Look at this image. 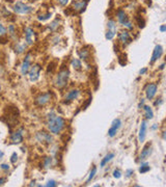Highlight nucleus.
Listing matches in <instances>:
<instances>
[{
    "mask_svg": "<svg viewBox=\"0 0 166 187\" xmlns=\"http://www.w3.org/2000/svg\"><path fill=\"white\" fill-rule=\"evenodd\" d=\"M164 66H165V64H162L161 66H160V70H162V69L164 68Z\"/></svg>",
    "mask_w": 166,
    "mask_h": 187,
    "instance_id": "obj_44",
    "label": "nucleus"
},
{
    "mask_svg": "<svg viewBox=\"0 0 166 187\" xmlns=\"http://www.w3.org/2000/svg\"><path fill=\"white\" fill-rule=\"evenodd\" d=\"M0 91H1V86H0Z\"/></svg>",
    "mask_w": 166,
    "mask_h": 187,
    "instance_id": "obj_46",
    "label": "nucleus"
},
{
    "mask_svg": "<svg viewBox=\"0 0 166 187\" xmlns=\"http://www.w3.org/2000/svg\"><path fill=\"white\" fill-rule=\"evenodd\" d=\"M153 129H154V130H155V129H157V125H156V124H155L154 126H153Z\"/></svg>",
    "mask_w": 166,
    "mask_h": 187,
    "instance_id": "obj_45",
    "label": "nucleus"
},
{
    "mask_svg": "<svg viewBox=\"0 0 166 187\" xmlns=\"http://www.w3.org/2000/svg\"><path fill=\"white\" fill-rule=\"evenodd\" d=\"M78 54H79V56H80V58H81V59H84V60H86L87 58H88V56H89L88 51L85 50V49H82L81 51H79V52H78Z\"/></svg>",
    "mask_w": 166,
    "mask_h": 187,
    "instance_id": "obj_23",
    "label": "nucleus"
},
{
    "mask_svg": "<svg viewBox=\"0 0 166 187\" xmlns=\"http://www.w3.org/2000/svg\"><path fill=\"white\" fill-rule=\"evenodd\" d=\"M22 131L23 129H20V130L16 131L11 134V142L14 144H20V142H23V135H22Z\"/></svg>",
    "mask_w": 166,
    "mask_h": 187,
    "instance_id": "obj_16",
    "label": "nucleus"
},
{
    "mask_svg": "<svg viewBox=\"0 0 166 187\" xmlns=\"http://www.w3.org/2000/svg\"><path fill=\"white\" fill-rule=\"evenodd\" d=\"M113 158H114V154H113V153L107 154V155L105 156V157L102 159V161H101V163H100V166H101V167H104L105 165L107 164V163H108L109 161H111V160L113 159Z\"/></svg>",
    "mask_w": 166,
    "mask_h": 187,
    "instance_id": "obj_20",
    "label": "nucleus"
},
{
    "mask_svg": "<svg viewBox=\"0 0 166 187\" xmlns=\"http://www.w3.org/2000/svg\"><path fill=\"white\" fill-rule=\"evenodd\" d=\"M51 17V14L50 13H48V14H46V15H43V16H40L39 17V20L40 21H45L47 20V19H49Z\"/></svg>",
    "mask_w": 166,
    "mask_h": 187,
    "instance_id": "obj_29",
    "label": "nucleus"
},
{
    "mask_svg": "<svg viewBox=\"0 0 166 187\" xmlns=\"http://www.w3.org/2000/svg\"><path fill=\"white\" fill-rule=\"evenodd\" d=\"M42 68L39 66V64H34L31 69L29 70V79L30 81H37L40 78V73H41Z\"/></svg>",
    "mask_w": 166,
    "mask_h": 187,
    "instance_id": "obj_5",
    "label": "nucleus"
},
{
    "mask_svg": "<svg viewBox=\"0 0 166 187\" xmlns=\"http://www.w3.org/2000/svg\"><path fill=\"white\" fill-rule=\"evenodd\" d=\"M143 109H144V116H146V120H152L154 118V112H153L152 108L150 106H143Z\"/></svg>",
    "mask_w": 166,
    "mask_h": 187,
    "instance_id": "obj_21",
    "label": "nucleus"
},
{
    "mask_svg": "<svg viewBox=\"0 0 166 187\" xmlns=\"http://www.w3.org/2000/svg\"><path fill=\"white\" fill-rule=\"evenodd\" d=\"M160 31L165 32L166 31V25H161V26H160Z\"/></svg>",
    "mask_w": 166,
    "mask_h": 187,
    "instance_id": "obj_39",
    "label": "nucleus"
},
{
    "mask_svg": "<svg viewBox=\"0 0 166 187\" xmlns=\"http://www.w3.org/2000/svg\"><path fill=\"white\" fill-rule=\"evenodd\" d=\"M107 32H106V35L105 38L107 40H112L114 37H115V33H116V23L114 22L113 20H109L107 22Z\"/></svg>",
    "mask_w": 166,
    "mask_h": 187,
    "instance_id": "obj_4",
    "label": "nucleus"
},
{
    "mask_svg": "<svg viewBox=\"0 0 166 187\" xmlns=\"http://www.w3.org/2000/svg\"><path fill=\"white\" fill-rule=\"evenodd\" d=\"M79 95H80L79 89H72V91H70L66 95V97H64V100H66V101H64V102H66V103L72 102L73 100L77 99L78 97H79Z\"/></svg>",
    "mask_w": 166,
    "mask_h": 187,
    "instance_id": "obj_12",
    "label": "nucleus"
},
{
    "mask_svg": "<svg viewBox=\"0 0 166 187\" xmlns=\"http://www.w3.org/2000/svg\"><path fill=\"white\" fill-rule=\"evenodd\" d=\"M163 138L166 140V131H164V132H163Z\"/></svg>",
    "mask_w": 166,
    "mask_h": 187,
    "instance_id": "obj_43",
    "label": "nucleus"
},
{
    "mask_svg": "<svg viewBox=\"0 0 166 187\" xmlns=\"http://www.w3.org/2000/svg\"><path fill=\"white\" fill-rule=\"evenodd\" d=\"M3 155H4V154H3V152H2V151H0V159H2Z\"/></svg>",
    "mask_w": 166,
    "mask_h": 187,
    "instance_id": "obj_42",
    "label": "nucleus"
},
{
    "mask_svg": "<svg viewBox=\"0 0 166 187\" xmlns=\"http://www.w3.org/2000/svg\"><path fill=\"white\" fill-rule=\"evenodd\" d=\"M118 40H119V42H121V43H123V44L129 43V42L131 41V37H130L129 31H127V30H125V31H121V33L118 34Z\"/></svg>",
    "mask_w": 166,
    "mask_h": 187,
    "instance_id": "obj_19",
    "label": "nucleus"
},
{
    "mask_svg": "<svg viewBox=\"0 0 166 187\" xmlns=\"http://www.w3.org/2000/svg\"><path fill=\"white\" fill-rule=\"evenodd\" d=\"M51 100V93H42L35 99V103L40 106H43V105L47 104L49 101Z\"/></svg>",
    "mask_w": 166,
    "mask_h": 187,
    "instance_id": "obj_8",
    "label": "nucleus"
},
{
    "mask_svg": "<svg viewBox=\"0 0 166 187\" xmlns=\"http://www.w3.org/2000/svg\"><path fill=\"white\" fill-rule=\"evenodd\" d=\"M143 104H144V99H141V102L139 103V105H138V107L139 108H141V107H143Z\"/></svg>",
    "mask_w": 166,
    "mask_h": 187,
    "instance_id": "obj_40",
    "label": "nucleus"
},
{
    "mask_svg": "<svg viewBox=\"0 0 166 187\" xmlns=\"http://www.w3.org/2000/svg\"><path fill=\"white\" fill-rule=\"evenodd\" d=\"M0 167H1L3 171H8V169H9V166L7 164H1V165H0Z\"/></svg>",
    "mask_w": 166,
    "mask_h": 187,
    "instance_id": "obj_37",
    "label": "nucleus"
},
{
    "mask_svg": "<svg viewBox=\"0 0 166 187\" xmlns=\"http://www.w3.org/2000/svg\"><path fill=\"white\" fill-rule=\"evenodd\" d=\"M146 128H148V125H146V121H142L141 122V125H140V130H139V142L142 144L144 142V139H146Z\"/></svg>",
    "mask_w": 166,
    "mask_h": 187,
    "instance_id": "obj_15",
    "label": "nucleus"
},
{
    "mask_svg": "<svg viewBox=\"0 0 166 187\" xmlns=\"http://www.w3.org/2000/svg\"><path fill=\"white\" fill-rule=\"evenodd\" d=\"M5 33H6V28L0 23V37H3Z\"/></svg>",
    "mask_w": 166,
    "mask_h": 187,
    "instance_id": "obj_28",
    "label": "nucleus"
},
{
    "mask_svg": "<svg viewBox=\"0 0 166 187\" xmlns=\"http://www.w3.org/2000/svg\"><path fill=\"white\" fill-rule=\"evenodd\" d=\"M113 177L116 179H119L121 177V171H118V169H115V171H113Z\"/></svg>",
    "mask_w": 166,
    "mask_h": 187,
    "instance_id": "obj_30",
    "label": "nucleus"
},
{
    "mask_svg": "<svg viewBox=\"0 0 166 187\" xmlns=\"http://www.w3.org/2000/svg\"><path fill=\"white\" fill-rule=\"evenodd\" d=\"M69 77H70V72L68 69H62L60 70L57 75L56 79H55V86L57 89H64L66 84H68Z\"/></svg>",
    "mask_w": 166,
    "mask_h": 187,
    "instance_id": "obj_2",
    "label": "nucleus"
},
{
    "mask_svg": "<svg viewBox=\"0 0 166 187\" xmlns=\"http://www.w3.org/2000/svg\"><path fill=\"white\" fill-rule=\"evenodd\" d=\"M14 11H16L17 14L26 15V14H29L30 11H32V7L25 4V3L21 2V1H19V2H17L16 4L14 5Z\"/></svg>",
    "mask_w": 166,
    "mask_h": 187,
    "instance_id": "obj_3",
    "label": "nucleus"
},
{
    "mask_svg": "<svg viewBox=\"0 0 166 187\" xmlns=\"http://www.w3.org/2000/svg\"><path fill=\"white\" fill-rule=\"evenodd\" d=\"M8 30H9V32H11V35H14L15 34V27H14V25H11L8 27Z\"/></svg>",
    "mask_w": 166,
    "mask_h": 187,
    "instance_id": "obj_35",
    "label": "nucleus"
},
{
    "mask_svg": "<svg viewBox=\"0 0 166 187\" xmlns=\"http://www.w3.org/2000/svg\"><path fill=\"white\" fill-rule=\"evenodd\" d=\"M51 161H52V158L51 157H47L45 160V167H49V165L51 164Z\"/></svg>",
    "mask_w": 166,
    "mask_h": 187,
    "instance_id": "obj_32",
    "label": "nucleus"
},
{
    "mask_svg": "<svg viewBox=\"0 0 166 187\" xmlns=\"http://www.w3.org/2000/svg\"><path fill=\"white\" fill-rule=\"evenodd\" d=\"M58 2L60 3L61 5H64H64H66V3L69 2V0H58Z\"/></svg>",
    "mask_w": 166,
    "mask_h": 187,
    "instance_id": "obj_38",
    "label": "nucleus"
},
{
    "mask_svg": "<svg viewBox=\"0 0 166 187\" xmlns=\"http://www.w3.org/2000/svg\"><path fill=\"white\" fill-rule=\"evenodd\" d=\"M17 159H18V155H17V153H13V155H11V163H16Z\"/></svg>",
    "mask_w": 166,
    "mask_h": 187,
    "instance_id": "obj_31",
    "label": "nucleus"
},
{
    "mask_svg": "<svg viewBox=\"0 0 166 187\" xmlns=\"http://www.w3.org/2000/svg\"><path fill=\"white\" fill-rule=\"evenodd\" d=\"M96 174H97V167H93V169H91L90 174H89L88 179H87V180H86V184H88V183L90 182V181L93 180V178H95V176H96Z\"/></svg>",
    "mask_w": 166,
    "mask_h": 187,
    "instance_id": "obj_24",
    "label": "nucleus"
},
{
    "mask_svg": "<svg viewBox=\"0 0 166 187\" xmlns=\"http://www.w3.org/2000/svg\"><path fill=\"white\" fill-rule=\"evenodd\" d=\"M25 48H26V45H20V44H18V45L16 46V52L22 53L23 51L25 50Z\"/></svg>",
    "mask_w": 166,
    "mask_h": 187,
    "instance_id": "obj_27",
    "label": "nucleus"
},
{
    "mask_svg": "<svg viewBox=\"0 0 166 187\" xmlns=\"http://www.w3.org/2000/svg\"><path fill=\"white\" fill-rule=\"evenodd\" d=\"M72 67H73L75 70H80V69L82 68V64L81 62H80L79 59H77V58H74V59H72Z\"/></svg>",
    "mask_w": 166,
    "mask_h": 187,
    "instance_id": "obj_22",
    "label": "nucleus"
},
{
    "mask_svg": "<svg viewBox=\"0 0 166 187\" xmlns=\"http://www.w3.org/2000/svg\"><path fill=\"white\" fill-rule=\"evenodd\" d=\"M29 69H30V55L28 54L25 57L24 62H22V64H21V73H22V75H26L29 72Z\"/></svg>",
    "mask_w": 166,
    "mask_h": 187,
    "instance_id": "obj_13",
    "label": "nucleus"
},
{
    "mask_svg": "<svg viewBox=\"0 0 166 187\" xmlns=\"http://www.w3.org/2000/svg\"><path fill=\"white\" fill-rule=\"evenodd\" d=\"M157 84L156 83H150V84L148 85L146 89V99L148 100H152L154 97H155L156 93H157Z\"/></svg>",
    "mask_w": 166,
    "mask_h": 187,
    "instance_id": "obj_7",
    "label": "nucleus"
},
{
    "mask_svg": "<svg viewBox=\"0 0 166 187\" xmlns=\"http://www.w3.org/2000/svg\"><path fill=\"white\" fill-rule=\"evenodd\" d=\"M150 154H152V146H150V144H148L146 146H144L143 150H142L140 156H139V159H140L141 161H143V160L148 159V158L150 157Z\"/></svg>",
    "mask_w": 166,
    "mask_h": 187,
    "instance_id": "obj_14",
    "label": "nucleus"
},
{
    "mask_svg": "<svg viewBox=\"0 0 166 187\" xmlns=\"http://www.w3.org/2000/svg\"><path fill=\"white\" fill-rule=\"evenodd\" d=\"M133 173H134V171H133V169H128L127 173H126V177H127V178H129V177L132 176Z\"/></svg>",
    "mask_w": 166,
    "mask_h": 187,
    "instance_id": "obj_34",
    "label": "nucleus"
},
{
    "mask_svg": "<svg viewBox=\"0 0 166 187\" xmlns=\"http://www.w3.org/2000/svg\"><path fill=\"white\" fill-rule=\"evenodd\" d=\"M116 16H117L118 22L121 23V24H123V25H125V24H127V23L129 22L127 15H126L125 11H123V9H119V11H117V14H116Z\"/></svg>",
    "mask_w": 166,
    "mask_h": 187,
    "instance_id": "obj_17",
    "label": "nucleus"
},
{
    "mask_svg": "<svg viewBox=\"0 0 166 187\" xmlns=\"http://www.w3.org/2000/svg\"><path fill=\"white\" fill-rule=\"evenodd\" d=\"M47 126H48V129L50 130L51 133L53 134H58L62 131V129L64 128L66 125V122L62 119L61 116L55 114L54 111H51L50 113L47 116Z\"/></svg>",
    "mask_w": 166,
    "mask_h": 187,
    "instance_id": "obj_1",
    "label": "nucleus"
},
{
    "mask_svg": "<svg viewBox=\"0 0 166 187\" xmlns=\"http://www.w3.org/2000/svg\"><path fill=\"white\" fill-rule=\"evenodd\" d=\"M33 30L31 28L27 27L25 29V41L27 43V45H32L33 44Z\"/></svg>",
    "mask_w": 166,
    "mask_h": 187,
    "instance_id": "obj_18",
    "label": "nucleus"
},
{
    "mask_svg": "<svg viewBox=\"0 0 166 187\" xmlns=\"http://www.w3.org/2000/svg\"><path fill=\"white\" fill-rule=\"evenodd\" d=\"M88 3V0H77L76 2H74L73 4V8L77 11H84L85 8H86V5Z\"/></svg>",
    "mask_w": 166,
    "mask_h": 187,
    "instance_id": "obj_10",
    "label": "nucleus"
},
{
    "mask_svg": "<svg viewBox=\"0 0 166 187\" xmlns=\"http://www.w3.org/2000/svg\"><path fill=\"white\" fill-rule=\"evenodd\" d=\"M121 122L119 119H115L113 120V122H112L111 124V127H110V129L108 130V135H109L110 137H114L116 135V133H117L118 129L121 128Z\"/></svg>",
    "mask_w": 166,
    "mask_h": 187,
    "instance_id": "obj_6",
    "label": "nucleus"
},
{
    "mask_svg": "<svg viewBox=\"0 0 166 187\" xmlns=\"http://www.w3.org/2000/svg\"><path fill=\"white\" fill-rule=\"evenodd\" d=\"M150 167L148 163H143V164H141L140 169H139V171H140L141 174H144V173H146V171H150Z\"/></svg>",
    "mask_w": 166,
    "mask_h": 187,
    "instance_id": "obj_25",
    "label": "nucleus"
},
{
    "mask_svg": "<svg viewBox=\"0 0 166 187\" xmlns=\"http://www.w3.org/2000/svg\"><path fill=\"white\" fill-rule=\"evenodd\" d=\"M58 23H59L58 19H56V20H54L52 23H51L50 25H49V29H50L51 31H54V30L56 29L57 27H58Z\"/></svg>",
    "mask_w": 166,
    "mask_h": 187,
    "instance_id": "obj_26",
    "label": "nucleus"
},
{
    "mask_svg": "<svg viewBox=\"0 0 166 187\" xmlns=\"http://www.w3.org/2000/svg\"><path fill=\"white\" fill-rule=\"evenodd\" d=\"M37 139L40 142H47V144H51L53 140L52 136H51L49 133H46V132L37 133Z\"/></svg>",
    "mask_w": 166,
    "mask_h": 187,
    "instance_id": "obj_9",
    "label": "nucleus"
},
{
    "mask_svg": "<svg viewBox=\"0 0 166 187\" xmlns=\"http://www.w3.org/2000/svg\"><path fill=\"white\" fill-rule=\"evenodd\" d=\"M46 186L55 187V186H56V182H55L54 180H50V181H48V183H47V184H46Z\"/></svg>",
    "mask_w": 166,
    "mask_h": 187,
    "instance_id": "obj_33",
    "label": "nucleus"
},
{
    "mask_svg": "<svg viewBox=\"0 0 166 187\" xmlns=\"http://www.w3.org/2000/svg\"><path fill=\"white\" fill-rule=\"evenodd\" d=\"M162 54H163V47H162L161 45H157L155 47V49H154V52H153L150 62L153 64V62H155L157 59H159L160 57L162 56Z\"/></svg>",
    "mask_w": 166,
    "mask_h": 187,
    "instance_id": "obj_11",
    "label": "nucleus"
},
{
    "mask_svg": "<svg viewBox=\"0 0 166 187\" xmlns=\"http://www.w3.org/2000/svg\"><path fill=\"white\" fill-rule=\"evenodd\" d=\"M5 181H6V179H5V178H0V185L4 184Z\"/></svg>",
    "mask_w": 166,
    "mask_h": 187,
    "instance_id": "obj_41",
    "label": "nucleus"
},
{
    "mask_svg": "<svg viewBox=\"0 0 166 187\" xmlns=\"http://www.w3.org/2000/svg\"><path fill=\"white\" fill-rule=\"evenodd\" d=\"M146 72H148V68H143V69H141L140 71H139V74H140V75H144Z\"/></svg>",
    "mask_w": 166,
    "mask_h": 187,
    "instance_id": "obj_36",
    "label": "nucleus"
}]
</instances>
